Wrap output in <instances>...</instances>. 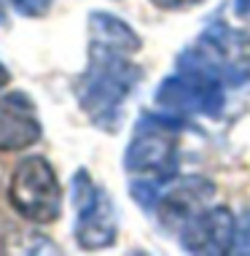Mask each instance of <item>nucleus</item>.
I'll list each match as a JSON object with an SVG mask.
<instances>
[{"mask_svg":"<svg viewBox=\"0 0 250 256\" xmlns=\"http://www.w3.org/2000/svg\"><path fill=\"white\" fill-rule=\"evenodd\" d=\"M237 16L250 24V0H237Z\"/></svg>","mask_w":250,"mask_h":256,"instance_id":"14","label":"nucleus"},{"mask_svg":"<svg viewBox=\"0 0 250 256\" xmlns=\"http://www.w3.org/2000/svg\"><path fill=\"white\" fill-rule=\"evenodd\" d=\"M178 68L199 70L226 86H242L250 81V36L226 24L207 27L178 57Z\"/></svg>","mask_w":250,"mask_h":256,"instance_id":"2","label":"nucleus"},{"mask_svg":"<svg viewBox=\"0 0 250 256\" xmlns=\"http://www.w3.org/2000/svg\"><path fill=\"white\" fill-rule=\"evenodd\" d=\"M154 102L164 114L172 116H218L224 108V84L213 81L210 76L178 68L175 76H167L159 84Z\"/></svg>","mask_w":250,"mask_h":256,"instance_id":"5","label":"nucleus"},{"mask_svg":"<svg viewBox=\"0 0 250 256\" xmlns=\"http://www.w3.org/2000/svg\"><path fill=\"white\" fill-rule=\"evenodd\" d=\"M151 3L164 8V11H183V8H191V6L205 3V0H151Z\"/></svg>","mask_w":250,"mask_h":256,"instance_id":"13","label":"nucleus"},{"mask_svg":"<svg viewBox=\"0 0 250 256\" xmlns=\"http://www.w3.org/2000/svg\"><path fill=\"white\" fill-rule=\"evenodd\" d=\"M234 251L250 254V213H245L237 221V240H234Z\"/></svg>","mask_w":250,"mask_h":256,"instance_id":"12","label":"nucleus"},{"mask_svg":"<svg viewBox=\"0 0 250 256\" xmlns=\"http://www.w3.org/2000/svg\"><path fill=\"white\" fill-rule=\"evenodd\" d=\"M8 200L13 210L32 224H51L62 216V189L43 156H27L13 168Z\"/></svg>","mask_w":250,"mask_h":256,"instance_id":"4","label":"nucleus"},{"mask_svg":"<svg viewBox=\"0 0 250 256\" xmlns=\"http://www.w3.org/2000/svg\"><path fill=\"white\" fill-rule=\"evenodd\" d=\"M5 24V6H3V0H0V27Z\"/></svg>","mask_w":250,"mask_h":256,"instance_id":"16","label":"nucleus"},{"mask_svg":"<svg viewBox=\"0 0 250 256\" xmlns=\"http://www.w3.org/2000/svg\"><path fill=\"white\" fill-rule=\"evenodd\" d=\"M89 36H92V44L121 52V54H132L140 49L137 32L124 19L113 16V14H105V11L89 14Z\"/></svg>","mask_w":250,"mask_h":256,"instance_id":"10","label":"nucleus"},{"mask_svg":"<svg viewBox=\"0 0 250 256\" xmlns=\"http://www.w3.org/2000/svg\"><path fill=\"white\" fill-rule=\"evenodd\" d=\"M75 202V240L83 251H100L116 240V210L108 192L94 186L86 170L73 176Z\"/></svg>","mask_w":250,"mask_h":256,"instance_id":"6","label":"nucleus"},{"mask_svg":"<svg viewBox=\"0 0 250 256\" xmlns=\"http://www.w3.org/2000/svg\"><path fill=\"white\" fill-rule=\"evenodd\" d=\"M8 84V70H5V65H0V89Z\"/></svg>","mask_w":250,"mask_h":256,"instance_id":"15","label":"nucleus"},{"mask_svg":"<svg viewBox=\"0 0 250 256\" xmlns=\"http://www.w3.org/2000/svg\"><path fill=\"white\" fill-rule=\"evenodd\" d=\"M178 130L180 122L172 114H143L124 154V168L132 176L167 181L178 168Z\"/></svg>","mask_w":250,"mask_h":256,"instance_id":"3","label":"nucleus"},{"mask_svg":"<svg viewBox=\"0 0 250 256\" xmlns=\"http://www.w3.org/2000/svg\"><path fill=\"white\" fill-rule=\"evenodd\" d=\"M137 81L140 68L129 60V54L89 44V65L78 78L75 98L94 127L116 132L121 124L124 102Z\"/></svg>","mask_w":250,"mask_h":256,"instance_id":"1","label":"nucleus"},{"mask_svg":"<svg viewBox=\"0 0 250 256\" xmlns=\"http://www.w3.org/2000/svg\"><path fill=\"white\" fill-rule=\"evenodd\" d=\"M40 138L38 108L24 92L0 98V151H22Z\"/></svg>","mask_w":250,"mask_h":256,"instance_id":"9","label":"nucleus"},{"mask_svg":"<svg viewBox=\"0 0 250 256\" xmlns=\"http://www.w3.org/2000/svg\"><path fill=\"white\" fill-rule=\"evenodd\" d=\"M237 240V218L229 208H205L180 230V246L189 254L221 256L234 251Z\"/></svg>","mask_w":250,"mask_h":256,"instance_id":"8","label":"nucleus"},{"mask_svg":"<svg viewBox=\"0 0 250 256\" xmlns=\"http://www.w3.org/2000/svg\"><path fill=\"white\" fill-rule=\"evenodd\" d=\"M215 197V184L207 181V178H170V181H162L159 186V197H156V216L164 226H172V230H183L189 221L202 213L205 208H210L207 202Z\"/></svg>","mask_w":250,"mask_h":256,"instance_id":"7","label":"nucleus"},{"mask_svg":"<svg viewBox=\"0 0 250 256\" xmlns=\"http://www.w3.org/2000/svg\"><path fill=\"white\" fill-rule=\"evenodd\" d=\"M11 3L22 16H43V14L51 8L54 0H11Z\"/></svg>","mask_w":250,"mask_h":256,"instance_id":"11","label":"nucleus"}]
</instances>
